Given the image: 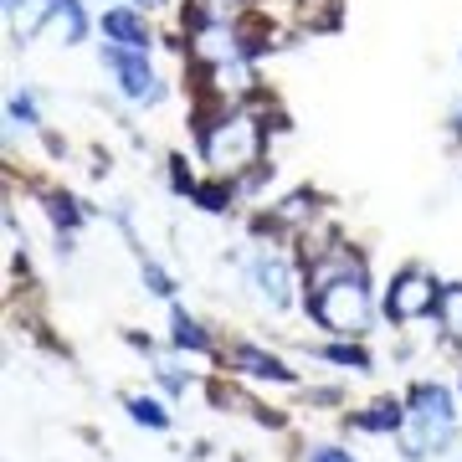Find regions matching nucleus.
<instances>
[{"instance_id": "nucleus-1", "label": "nucleus", "mask_w": 462, "mask_h": 462, "mask_svg": "<svg viewBox=\"0 0 462 462\" xmlns=\"http://www.w3.org/2000/svg\"><path fill=\"white\" fill-rule=\"evenodd\" d=\"M309 314L319 319V329L329 334H365L370 329V288H365L360 273H339V278L314 288Z\"/></svg>"}, {"instance_id": "nucleus-2", "label": "nucleus", "mask_w": 462, "mask_h": 462, "mask_svg": "<svg viewBox=\"0 0 462 462\" xmlns=\"http://www.w3.org/2000/svg\"><path fill=\"white\" fill-rule=\"evenodd\" d=\"M257 154H263V124H257V118L226 114L206 129V160H211L221 175H236V170L257 165Z\"/></svg>"}, {"instance_id": "nucleus-3", "label": "nucleus", "mask_w": 462, "mask_h": 462, "mask_svg": "<svg viewBox=\"0 0 462 462\" xmlns=\"http://www.w3.org/2000/svg\"><path fill=\"white\" fill-rule=\"evenodd\" d=\"M452 431V396L442 385H416L411 391V431H406V457H427L431 447Z\"/></svg>"}, {"instance_id": "nucleus-4", "label": "nucleus", "mask_w": 462, "mask_h": 462, "mask_svg": "<svg viewBox=\"0 0 462 462\" xmlns=\"http://www.w3.org/2000/svg\"><path fill=\"white\" fill-rule=\"evenodd\" d=\"M437 282L427 278V273H401L396 282H391V293H385V314L396 319V324H411V319L431 314L437 309Z\"/></svg>"}, {"instance_id": "nucleus-5", "label": "nucleus", "mask_w": 462, "mask_h": 462, "mask_svg": "<svg viewBox=\"0 0 462 462\" xmlns=\"http://www.w3.org/2000/svg\"><path fill=\"white\" fill-rule=\"evenodd\" d=\"M103 62L118 72V88L129 93L134 103H160V78L149 72V62H144V51H134V47H103Z\"/></svg>"}, {"instance_id": "nucleus-6", "label": "nucleus", "mask_w": 462, "mask_h": 462, "mask_svg": "<svg viewBox=\"0 0 462 462\" xmlns=\"http://www.w3.org/2000/svg\"><path fill=\"white\" fill-rule=\"evenodd\" d=\"M231 365L252 380H293V370H288L278 355H267V349H257V345H236L231 349Z\"/></svg>"}, {"instance_id": "nucleus-7", "label": "nucleus", "mask_w": 462, "mask_h": 462, "mask_svg": "<svg viewBox=\"0 0 462 462\" xmlns=\"http://www.w3.org/2000/svg\"><path fill=\"white\" fill-rule=\"evenodd\" d=\"M252 282H257V293H263L273 309L288 303V267H282L278 257H257V263H252Z\"/></svg>"}, {"instance_id": "nucleus-8", "label": "nucleus", "mask_w": 462, "mask_h": 462, "mask_svg": "<svg viewBox=\"0 0 462 462\" xmlns=\"http://www.w3.org/2000/svg\"><path fill=\"white\" fill-rule=\"evenodd\" d=\"M103 36H114L118 47H134V51H144V47H149L144 21L134 16V11H108V16H103Z\"/></svg>"}, {"instance_id": "nucleus-9", "label": "nucleus", "mask_w": 462, "mask_h": 462, "mask_svg": "<svg viewBox=\"0 0 462 462\" xmlns=\"http://www.w3.org/2000/svg\"><path fill=\"white\" fill-rule=\"evenodd\" d=\"M47 16H57V0H21L16 11H11V32H16V42L36 36Z\"/></svg>"}, {"instance_id": "nucleus-10", "label": "nucleus", "mask_w": 462, "mask_h": 462, "mask_svg": "<svg viewBox=\"0 0 462 462\" xmlns=\"http://www.w3.org/2000/svg\"><path fill=\"white\" fill-rule=\"evenodd\" d=\"M196 57H200V62H211V67L231 62V57H236V32H226V26H211V32H200Z\"/></svg>"}, {"instance_id": "nucleus-11", "label": "nucleus", "mask_w": 462, "mask_h": 462, "mask_svg": "<svg viewBox=\"0 0 462 462\" xmlns=\"http://www.w3.org/2000/svg\"><path fill=\"white\" fill-rule=\"evenodd\" d=\"M355 421H360L365 431H401L406 427V411H401L396 401H375V406H370L365 416H355Z\"/></svg>"}, {"instance_id": "nucleus-12", "label": "nucleus", "mask_w": 462, "mask_h": 462, "mask_svg": "<svg viewBox=\"0 0 462 462\" xmlns=\"http://www.w3.org/2000/svg\"><path fill=\"white\" fill-rule=\"evenodd\" d=\"M57 32H62V42H83L88 36V16H83V5L78 0H57Z\"/></svg>"}, {"instance_id": "nucleus-13", "label": "nucleus", "mask_w": 462, "mask_h": 462, "mask_svg": "<svg viewBox=\"0 0 462 462\" xmlns=\"http://www.w3.org/2000/svg\"><path fill=\"white\" fill-rule=\"evenodd\" d=\"M437 319H442V329L452 334V339H462V282L442 288V298H437Z\"/></svg>"}, {"instance_id": "nucleus-14", "label": "nucleus", "mask_w": 462, "mask_h": 462, "mask_svg": "<svg viewBox=\"0 0 462 462\" xmlns=\"http://www.w3.org/2000/svg\"><path fill=\"white\" fill-rule=\"evenodd\" d=\"M129 416L139 421V427H154V431L170 427V411L160 406V401H149V396H129Z\"/></svg>"}, {"instance_id": "nucleus-15", "label": "nucleus", "mask_w": 462, "mask_h": 462, "mask_svg": "<svg viewBox=\"0 0 462 462\" xmlns=\"http://www.w3.org/2000/svg\"><path fill=\"white\" fill-rule=\"evenodd\" d=\"M175 345H180V349H211L206 329H200V324L185 314V309H175Z\"/></svg>"}, {"instance_id": "nucleus-16", "label": "nucleus", "mask_w": 462, "mask_h": 462, "mask_svg": "<svg viewBox=\"0 0 462 462\" xmlns=\"http://www.w3.org/2000/svg\"><path fill=\"white\" fill-rule=\"evenodd\" d=\"M324 355H329L334 365H349V370H370V355H365L360 345H329Z\"/></svg>"}, {"instance_id": "nucleus-17", "label": "nucleus", "mask_w": 462, "mask_h": 462, "mask_svg": "<svg viewBox=\"0 0 462 462\" xmlns=\"http://www.w3.org/2000/svg\"><path fill=\"white\" fill-rule=\"evenodd\" d=\"M196 200H200V211H226V206H231V190H226V185H200Z\"/></svg>"}, {"instance_id": "nucleus-18", "label": "nucleus", "mask_w": 462, "mask_h": 462, "mask_svg": "<svg viewBox=\"0 0 462 462\" xmlns=\"http://www.w3.org/2000/svg\"><path fill=\"white\" fill-rule=\"evenodd\" d=\"M144 288H149V293H160V298L175 293V282H170V273L160 263H144Z\"/></svg>"}, {"instance_id": "nucleus-19", "label": "nucleus", "mask_w": 462, "mask_h": 462, "mask_svg": "<svg viewBox=\"0 0 462 462\" xmlns=\"http://www.w3.org/2000/svg\"><path fill=\"white\" fill-rule=\"evenodd\" d=\"M51 221H57V226H78V221H83V211H78L67 196H51Z\"/></svg>"}, {"instance_id": "nucleus-20", "label": "nucleus", "mask_w": 462, "mask_h": 462, "mask_svg": "<svg viewBox=\"0 0 462 462\" xmlns=\"http://www.w3.org/2000/svg\"><path fill=\"white\" fill-rule=\"evenodd\" d=\"M11 118H16V124H36V103L32 98H11Z\"/></svg>"}, {"instance_id": "nucleus-21", "label": "nucleus", "mask_w": 462, "mask_h": 462, "mask_svg": "<svg viewBox=\"0 0 462 462\" xmlns=\"http://www.w3.org/2000/svg\"><path fill=\"white\" fill-rule=\"evenodd\" d=\"M309 462H355L349 452H339V447H314L309 452Z\"/></svg>"}, {"instance_id": "nucleus-22", "label": "nucleus", "mask_w": 462, "mask_h": 462, "mask_svg": "<svg viewBox=\"0 0 462 462\" xmlns=\"http://www.w3.org/2000/svg\"><path fill=\"white\" fill-rule=\"evenodd\" d=\"M303 211H309V196H293L288 206H282V221H298Z\"/></svg>"}, {"instance_id": "nucleus-23", "label": "nucleus", "mask_w": 462, "mask_h": 462, "mask_svg": "<svg viewBox=\"0 0 462 462\" xmlns=\"http://www.w3.org/2000/svg\"><path fill=\"white\" fill-rule=\"evenodd\" d=\"M139 5H160V0H139Z\"/></svg>"}]
</instances>
